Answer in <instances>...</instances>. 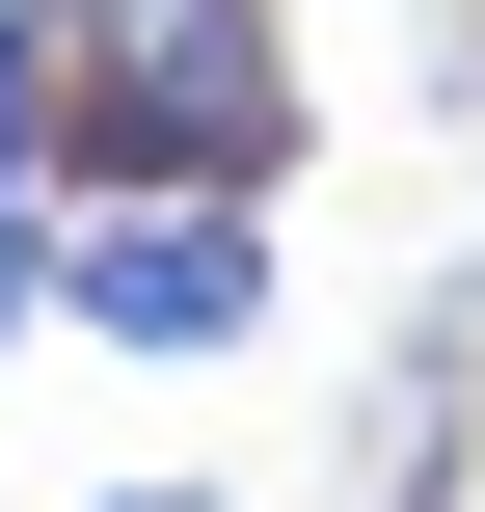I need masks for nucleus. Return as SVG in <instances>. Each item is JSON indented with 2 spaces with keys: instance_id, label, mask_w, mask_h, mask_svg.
Wrapping results in <instances>:
<instances>
[{
  "instance_id": "obj_1",
  "label": "nucleus",
  "mask_w": 485,
  "mask_h": 512,
  "mask_svg": "<svg viewBox=\"0 0 485 512\" xmlns=\"http://www.w3.org/2000/svg\"><path fill=\"white\" fill-rule=\"evenodd\" d=\"M324 81H297V0H54V216L108 189H297Z\"/></svg>"
},
{
  "instance_id": "obj_2",
  "label": "nucleus",
  "mask_w": 485,
  "mask_h": 512,
  "mask_svg": "<svg viewBox=\"0 0 485 512\" xmlns=\"http://www.w3.org/2000/svg\"><path fill=\"white\" fill-rule=\"evenodd\" d=\"M54 324L135 351V378L270 351V189H108V216H54Z\"/></svg>"
},
{
  "instance_id": "obj_3",
  "label": "nucleus",
  "mask_w": 485,
  "mask_h": 512,
  "mask_svg": "<svg viewBox=\"0 0 485 512\" xmlns=\"http://www.w3.org/2000/svg\"><path fill=\"white\" fill-rule=\"evenodd\" d=\"M485 486V270H432L351 378V512H459Z\"/></svg>"
},
{
  "instance_id": "obj_4",
  "label": "nucleus",
  "mask_w": 485,
  "mask_h": 512,
  "mask_svg": "<svg viewBox=\"0 0 485 512\" xmlns=\"http://www.w3.org/2000/svg\"><path fill=\"white\" fill-rule=\"evenodd\" d=\"M0 216H54V0H0Z\"/></svg>"
},
{
  "instance_id": "obj_5",
  "label": "nucleus",
  "mask_w": 485,
  "mask_h": 512,
  "mask_svg": "<svg viewBox=\"0 0 485 512\" xmlns=\"http://www.w3.org/2000/svg\"><path fill=\"white\" fill-rule=\"evenodd\" d=\"M27 324H54V216H0V351H27Z\"/></svg>"
},
{
  "instance_id": "obj_6",
  "label": "nucleus",
  "mask_w": 485,
  "mask_h": 512,
  "mask_svg": "<svg viewBox=\"0 0 485 512\" xmlns=\"http://www.w3.org/2000/svg\"><path fill=\"white\" fill-rule=\"evenodd\" d=\"M81 512H243V486H81Z\"/></svg>"
}]
</instances>
